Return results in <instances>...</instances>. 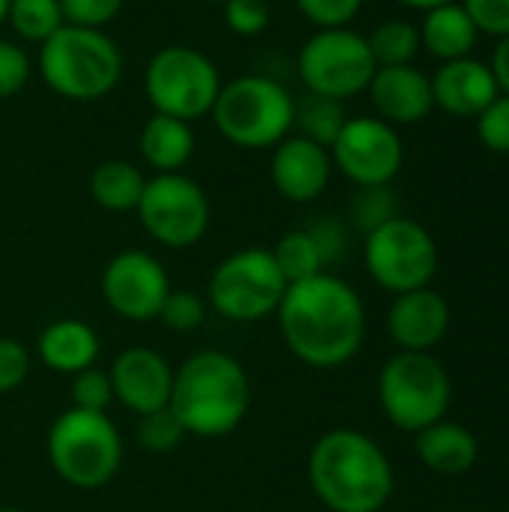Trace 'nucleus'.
Listing matches in <instances>:
<instances>
[{
	"mask_svg": "<svg viewBox=\"0 0 509 512\" xmlns=\"http://www.w3.org/2000/svg\"><path fill=\"white\" fill-rule=\"evenodd\" d=\"M276 324L285 348L312 369H339L354 360L366 339V306L360 294L333 273L288 285Z\"/></svg>",
	"mask_w": 509,
	"mask_h": 512,
	"instance_id": "nucleus-1",
	"label": "nucleus"
},
{
	"mask_svg": "<svg viewBox=\"0 0 509 512\" xmlns=\"http://www.w3.org/2000/svg\"><path fill=\"white\" fill-rule=\"evenodd\" d=\"M306 477L330 512H381L396 489L387 453L357 429L324 432L309 450Z\"/></svg>",
	"mask_w": 509,
	"mask_h": 512,
	"instance_id": "nucleus-2",
	"label": "nucleus"
},
{
	"mask_svg": "<svg viewBox=\"0 0 509 512\" xmlns=\"http://www.w3.org/2000/svg\"><path fill=\"white\" fill-rule=\"evenodd\" d=\"M252 384L243 363L225 351H198L174 369L168 408L183 423L186 435L225 438L249 414Z\"/></svg>",
	"mask_w": 509,
	"mask_h": 512,
	"instance_id": "nucleus-3",
	"label": "nucleus"
},
{
	"mask_svg": "<svg viewBox=\"0 0 509 512\" xmlns=\"http://www.w3.org/2000/svg\"><path fill=\"white\" fill-rule=\"evenodd\" d=\"M36 69L45 87L60 99L96 102L117 87L123 75V54L105 30L63 24L39 45Z\"/></svg>",
	"mask_w": 509,
	"mask_h": 512,
	"instance_id": "nucleus-4",
	"label": "nucleus"
},
{
	"mask_svg": "<svg viewBox=\"0 0 509 512\" xmlns=\"http://www.w3.org/2000/svg\"><path fill=\"white\" fill-rule=\"evenodd\" d=\"M210 117L231 147L273 150L294 129V96L276 78L249 72L222 84Z\"/></svg>",
	"mask_w": 509,
	"mask_h": 512,
	"instance_id": "nucleus-5",
	"label": "nucleus"
},
{
	"mask_svg": "<svg viewBox=\"0 0 509 512\" xmlns=\"http://www.w3.org/2000/svg\"><path fill=\"white\" fill-rule=\"evenodd\" d=\"M48 462L72 489L108 486L123 465V441L108 414L66 408L48 429Z\"/></svg>",
	"mask_w": 509,
	"mask_h": 512,
	"instance_id": "nucleus-6",
	"label": "nucleus"
},
{
	"mask_svg": "<svg viewBox=\"0 0 509 512\" xmlns=\"http://www.w3.org/2000/svg\"><path fill=\"white\" fill-rule=\"evenodd\" d=\"M453 384L441 360L417 351H396L378 375V402L384 417L402 432H423L447 417Z\"/></svg>",
	"mask_w": 509,
	"mask_h": 512,
	"instance_id": "nucleus-7",
	"label": "nucleus"
},
{
	"mask_svg": "<svg viewBox=\"0 0 509 512\" xmlns=\"http://www.w3.org/2000/svg\"><path fill=\"white\" fill-rule=\"evenodd\" d=\"M222 84L216 63L192 45H165L144 69V93L153 111L186 123L210 117Z\"/></svg>",
	"mask_w": 509,
	"mask_h": 512,
	"instance_id": "nucleus-8",
	"label": "nucleus"
},
{
	"mask_svg": "<svg viewBox=\"0 0 509 512\" xmlns=\"http://www.w3.org/2000/svg\"><path fill=\"white\" fill-rule=\"evenodd\" d=\"M288 291L273 252L264 246H246L216 264L207 282V306L234 324H255L276 315Z\"/></svg>",
	"mask_w": 509,
	"mask_h": 512,
	"instance_id": "nucleus-9",
	"label": "nucleus"
},
{
	"mask_svg": "<svg viewBox=\"0 0 509 512\" xmlns=\"http://www.w3.org/2000/svg\"><path fill=\"white\" fill-rule=\"evenodd\" d=\"M375 69L366 36L351 27L315 30L297 54V75L303 87L336 102L366 93Z\"/></svg>",
	"mask_w": 509,
	"mask_h": 512,
	"instance_id": "nucleus-10",
	"label": "nucleus"
},
{
	"mask_svg": "<svg viewBox=\"0 0 509 512\" xmlns=\"http://www.w3.org/2000/svg\"><path fill=\"white\" fill-rule=\"evenodd\" d=\"M363 264L375 285L390 294L429 288L438 273V243L426 225L396 216L363 240Z\"/></svg>",
	"mask_w": 509,
	"mask_h": 512,
	"instance_id": "nucleus-11",
	"label": "nucleus"
},
{
	"mask_svg": "<svg viewBox=\"0 0 509 512\" xmlns=\"http://www.w3.org/2000/svg\"><path fill=\"white\" fill-rule=\"evenodd\" d=\"M135 213L147 237L168 249H189L210 228L207 192L183 171L153 174L144 183Z\"/></svg>",
	"mask_w": 509,
	"mask_h": 512,
	"instance_id": "nucleus-12",
	"label": "nucleus"
},
{
	"mask_svg": "<svg viewBox=\"0 0 509 512\" xmlns=\"http://www.w3.org/2000/svg\"><path fill=\"white\" fill-rule=\"evenodd\" d=\"M330 159L333 168H339L357 189L390 186L402 171L405 144L399 129L381 117H348L330 147Z\"/></svg>",
	"mask_w": 509,
	"mask_h": 512,
	"instance_id": "nucleus-13",
	"label": "nucleus"
},
{
	"mask_svg": "<svg viewBox=\"0 0 509 512\" xmlns=\"http://www.w3.org/2000/svg\"><path fill=\"white\" fill-rule=\"evenodd\" d=\"M171 291L165 264L144 249L117 252L102 270V297L123 321H153Z\"/></svg>",
	"mask_w": 509,
	"mask_h": 512,
	"instance_id": "nucleus-14",
	"label": "nucleus"
},
{
	"mask_svg": "<svg viewBox=\"0 0 509 512\" xmlns=\"http://www.w3.org/2000/svg\"><path fill=\"white\" fill-rule=\"evenodd\" d=\"M114 402L126 411L144 417L150 411L168 408L174 390V369L171 363L153 348H126L114 357L111 369Z\"/></svg>",
	"mask_w": 509,
	"mask_h": 512,
	"instance_id": "nucleus-15",
	"label": "nucleus"
},
{
	"mask_svg": "<svg viewBox=\"0 0 509 512\" xmlns=\"http://www.w3.org/2000/svg\"><path fill=\"white\" fill-rule=\"evenodd\" d=\"M333 177L330 150L303 138L288 135L273 147L270 156V180L273 189L291 204H309L324 195Z\"/></svg>",
	"mask_w": 509,
	"mask_h": 512,
	"instance_id": "nucleus-16",
	"label": "nucleus"
},
{
	"mask_svg": "<svg viewBox=\"0 0 509 512\" xmlns=\"http://www.w3.org/2000/svg\"><path fill=\"white\" fill-rule=\"evenodd\" d=\"M450 330V303L432 285L396 294L387 312V333L399 351L432 354Z\"/></svg>",
	"mask_w": 509,
	"mask_h": 512,
	"instance_id": "nucleus-17",
	"label": "nucleus"
},
{
	"mask_svg": "<svg viewBox=\"0 0 509 512\" xmlns=\"http://www.w3.org/2000/svg\"><path fill=\"white\" fill-rule=\"evenodd\" d=\"M366 93L372 99L375 114L390 126H414L426 120L435 108L432 78L414 63L378 66Z\"/></svg>",
	"mask_w": 509,
	"mask_h": 512,
	"instance_id": "nucleus-18",
	"label": "nucleus"
},
{
	"mask_svg": "<svg viewBox=\"0 0 509 512\" xmlns=\"http://www.w3.org/2000/svg\"><path fill=\"white\" fill-rule=\"evenodd\" d=\"M498 93L501 90L492 75V66L477 57L447 60L432 75L435 108L447 111L450 117H462V120L477 117Z\"/></svg>",
	"mask_w": 509,
	"mask_h": 512,
	"instance_id": "nucleus-19",
	"label": "nucleus"
},
{
	"mask_svg": "<svg viewBox=\"0 0 509 512\" xmlns=\"http://www.w3.org/2000/svg\"><path fill=\"white\" fill-rule=\"evenodd\" d=\"M39 360L57 375H78L99 360V336L87 321L60 318L51 321L36 339Z\"/></svg>",
	"mask_w": 509,
	"mask_h": 512,
	"instance_id": "nucleus-20",
	"label": "nucleus"
},
{
	"mask_svg": "<svg viewBox=\"0 0 509 512\" xmlns=\"http://www.w3.org/2000/svg\"><path fill=\"white\" fill-rule=\"evenodd\" d=\"M414 450L420 456V462L444 477H459L468 474L477 465L480 456V444L477 435L471 429H465L462 423H450L447 417L426 426L423 432L414 435Z\"/></svg>",
	"mask_w": 509,
	"mask_h": 512,
	"instance_id": "nucleus-21",
	"label": "nucleus"
},
{
	"mask_svg": "<svg viewBox=\"0 0 509 512\" xmlns=\"http://www.w3.org/2000/svg\"><path fill=\"white\" fill-rule=\"evenodd\" d=\"M417 27H420V45L441 63L471 57V51L480 39V30L471 21L462 0H453V3L423 12V24H417Z\"/></svg>",
	"mask_w": 509,
	"mask_h": 512,
	"instance_id": "nucleus-22",
	"label": "nucleus"
},
{
	"mask_svg": "<svg viewBox=\"0 0 509 512\" xmlns=\"http://www.w3.org/2000/svg\"><path fill=\"white\" fill-rule=\"evenodd\" d=\"M138 150H141V159L156 174H177L189 165V159L195 153L192 123L153 111V117L141 126Z\"/></svg>",
	"mask_w": 509,
	"mask_h": 512,
	"instance_id": "nucleus-23",
	"label": "nucleus"
},
{
	"mask_svg": "<svg viewBox=\"0 0 509 512\" xmlns=\"http://www.w3.org/2000/svg\"><path fill=\"white\" fill-rule=\"evenodd\" d=\"M144 171L126 159H105L90 171L87 192L96 207L108 213H135L144 192Z\"/></svg>",
	"mask_w": 509,
	"mask_h": 512,
	"instance_id": "nucleus-24",
	"label": "nucleus"
},
{
	"mask_svg": "<svg viewBox=\"0 0 509 512\" xmlns=\"http://www.w3.org/2000/svg\"><path fill=\"white\" fill-rule=\"evenodd\" d=\"M270 252H273V261H276V267H279V273L285 276L288 285L312 279V276L327 270L324 258H321V249H318L315 237L309 234V228L285 231Z\"/></svg>",
	"mask_w": 509,
	"mask_h": 512,
	"instance_id": "nucleus-25",
	"label": "nucleus"
},
{
	"mask_svg": "<svg viewBox=\"0 0 509 512\" xmlns=\"http://www.w3.org/2000/svg\"><path fill=\"white\" fill-rule=\"evenodd\" d=\"M345 120H348V114H345L342 102H336V99L306 93L303 102H294V126H297V135H303V138H309V141H315V144H321L327 150L339 138Z\"/></svg>",
	"mask_w": 509,
	"mask_h": 512,
	"instance_id": "nucleus-26",
	"label": "nucleus"
},
{
	"mask_svg": "<svg viewBox=\"0 0 509 512\" xmlns=\"http://www.w3.org/2000/svg\"><path fill=\"white\" fill-rule=\"evenodd\" d=\"M6 24L15 30L18 39L42 45L66 24V18L60 0H9Z\"/></svg>",
	"mask_w": 509,
	"mask_h": 512,
	"instance_id": "nucleus-27",
	"label": "nucleus"
},
{
	"mask_svg": "<svg viewBox=\"0 0 509 512\" xmlns=\"http://www.w3.org/2000/svg\"><path fill=\"white\" fill-rule=\"evenodd\" d=\"M369 51L375 57V66H405L414 63L420 45V27L405 18H387L381 21L369 36Z\"/></svg>",
	"mask_w": 509,
	"mask_h": 512,
	"instance_id": "nucleus-28",
	"label": "nucleus"
},
{
	"mask_svg": "<svg viewBox=\"0 0 509 512\" xmlns=\"http://www.w3.org/2000/svg\"><path fill=\"white\" fill-rule=\"evenodd\" d=\"M351 225L366 237L378 225L390 222L399 216V204L390 186H360L357 195L351 198Z\"/></svg>",
	"mask_w": 509,
	"mask_h": 512,
	"instance_id": "nucleus-29",
	"label": "nucleus"
},
{
	"mask_svg": "<svg viewBox=\"0 0 509 512\" xmlns=\"http://www.w3.org/2000/svg\"><path fill=\"white\" fill-rule=\"evenodd\" d=\"M135 438H138L141 450H150V453H171V450H177V447L183 444L186 429H183V423L174 417L171 408H159V411H150V414L138 417Z\"/></svg>",
	"mask_w": 509,
	"mask_h": 512,
	"instance_id": "nucleus-30",
	"label": "nucleus"
},
{
	"mask_svg": "<svg viewBox=\"0 0 509 512\" xmlns=\"http://www.w3.org/2000/svg\"><path fill=\"white\" fill-rule=\"evenodd\" d=\"M204 318H207V300L183 288H171L159 309V321L174 333H192L204 324Z\"/></svg>",
	"mask_w": 509,
	"mask_h": 512,
	"instance_id": "nucleus-31",
	"label": "nucleus"
},
{
	"mask_svg": "<svg viewBox=\"0 0 509 512\" xmlns=\"http://www.w3.org/2000/svg\"><path fill=\"white\" fill-rule=\"evenodd\" d=\"M69 399L72 408L78 411H90V414H105L108 405L114 402V387H111V375L90 366L78 375H72V387H69Z\"/></svg>",
	"mask_w": 509,
	"mask_h": 512,
	"instance_id": "nucleus-32",
	"label": "nucleus"
},
{
	"mask_svg": "<svg viewBox=\"0 0 509 512\" xmlns=\"http://www.w3.org/2000/svg\"><path fill=\"white\" fill-rule=\"evenodd\" d=\"M477 138L486 150L509 156V96L498 93L477 117Z\"/></svg>",
	"mask_w": 509,
	"mask_h": 512,
	"instance_id": "nucleus-33",
	"label": "nucleus"
},
{
	"mask_svg": "<svg viewBox=\"0 0 509 512\" xmlns=\"http://www.w3.org/2000/svg\"><path fill=\"white\" fill-rule=\"evenodd\" d=\"M300 15L315 27H351V21L360 15L363 0H294Z\"/></svg>",
	"mask_w": 509,
	"mask_h": 512,
	"instance_id": "nucleus-34",
	"label": "nucleus"
},
{
	"mask_svg": "<svg viewBox=\"0 0 509 512\" xmlns=\"http://www.w3.org/2000/svg\"><path fill=\"white\" fill-rule=\"evenodd\" d=\"M30 72H33V63L27 51L12 39H0V102L18 96L27 87Z\"/></svg>",
	"mask_w": 509,
	"mask_h": 512,
	"instance_id": "nucleus-35",
	"label": "nucleus"
},
{
	"mask_svg": "<svg viewBox=\"0 0 509 512\" xmlns=\"http://www.w3.org/2000/svg\"><path fill=\"white\" fill-rule=\"evenodd\" d=\"M225 24L237 36H261L270 27V3L267 0H225Z\"/></svg>",
	"mask_w": 509,
	"mask_h": 512,
	"instance_id": "nucleus-36",
	"label": "nucleus"
},
{
	"mask_svg": "<svg viewBox=\"0 0 509 512\" xmlns=\"http://www.w3.org/2000/svg\"><path fill=\"white\" fill-rule=\"evenodd\" d=\"M126 0H60L66 24L78 27H96L105 30L120 12Z\"/></svg>",
	"mask_w": 509,
	"mask_h": 512,
	"instance_id": "nucleus-37",
	"label": "nucleus"
},
{
	"mask_svg": "<svg viewBox=\"0 0 509 512\" xmlns=\"http://www.w3.org/2000/svg\"><path fill=\"white\" fill-rule=\"evenodd\" d=\"M30 375V351L12 339V336H0V396L15 393Z\"/></svg>",
	"mask_w": 509,
	"mask_h": 512,
	"instance_id": "nucleus-38",
	"label": "nucleus"
},
{
	"mask_svg": "<svg viewBox=\"0 0 509 512\" xmlns=\"http://www.w3.org/2000/svg\"><path fill=\"white\" fill-rule=\"evenodd\" d=\"M480 33L504 39L509 36V0H462Z\"/></svg>",
	"mask_w": 509,
	"mask_h": 512,
	"instance_id": "nucleus-39",
	"label": "nucleus"
},
{
	"mask_svg": "<svg viewBox=\"0 0 509 512\" xmlns=\"http://www.w3.org/2000/svg\"><path fill=\"white\" fill-rule=\"evenodd\" d=\"M309 234L315 237V243L321 249L324 267H330L339 258H345V249H348V228H345V222H339L333 216H324V219L309 225Z\"/></svg>",
	"mask_w": 509,
	"mask_h": 512,
	"instance_id": "nucleus-40",
	"label": "nucleus"
},
{
	"mask_svg": "<svg viewBox=\"0 0 509 512\" xmlns=\"http://www.w3.org/2000/svg\"><path fill=\"white\" fill-rule=\"evenodd\" d=\"M489 66H492V75H495V81H498V90L509 96V36L498 39Z\"/></svg>",
	"mask_w": 509,
	"mask_h": 512,
	"instance_id": "nucleus-41",
	"label": "nucleus"
},
{
	"mask_svg": "<svg viewBox=\"0 0 509 512\" xmlns=\"http://www.w3.org/2000/svg\"><path fill=\"white\" fill-rule=\"evenodd\" d=\"M399 6H408V9H417V12H429L435 6H444V3H453V0H396Z\"/></svg>",
	"mask_w": 509,
	"mask_h": 512,
	"instance_id": "nucleus-42",
	"label": "nucleus"
},
{
	"mask_svg": "<svg viewBox=\"0 0 509 512\" xmlns=\"http://www.w3.org/2000/svg\"><path fill=\"white\" fill-rule=\"evenodd\" d=\"M6 9H9V0H0V24L6 21Z\"/></svg>",
	"mask_w": 509,
	"mask_h": 512,
	"instance_id": "nucleus-43",
	"label": "nucleus"
},
{
	"mask_svg": "<svg viewBox=\"0 0 509 512\" xmlns=\"http://www.w3.org/2000/svg\"><path fill=\"white\" fill-rule=\"evenodd\" d=\"M0 512H27V510H21V507H0Z\"/></svg>",
	"mask_w": 509,
	"mask_h": 512,
	"instance_id": "nucleus-44",
	"label": "nucleus"
}]
</instances>
